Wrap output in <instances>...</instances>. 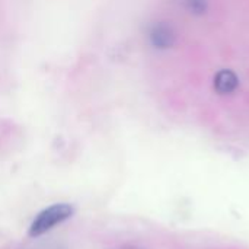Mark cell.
<instances>
[{
  "label": "cell",
  "instance_id": "1",
  "mask_svg": "<svg viewBox=\"0 0 249 249\" xmlns=\"http://www.w3.org/2000/svg\"><path fill=\"white\" fill-rule=\"evenodd\" d=\"M74 214V207L69 203H57L53 204L42 212H39L29 226V236L38 238L44 233L50 232L55 226L64 223Z\"/></svg>",
  "mask_w": 249,
  "mask_h": 249
},
{
  "label": "cell",
  "instance_id": "2",
  "mask_svg": "<svg viewBox=\"0 0 249 249\" xmlns=\"http://www.w3.org/2000/svg\"><path fill=\"white\" fill-rule=\"evenodd\" d=\"M149 38L155 48L162 50V48H169L175 42L177 34L171 26H168L165 23H158L152 28Z\"/></svg>",
  "mask_w": 249,
  "mask_h": 249
},
{
  "label": "cell",
  "instance_id": "3",
  "mask_svg": "<svg viewBox=\"0 0 249 249\" xmlns=\"http://www.w3.org/2000/svg\"><path fill=\"white\" fill-rule=\"evenodd\" d=\"M216 86L220 92H231L236 86V77L231 71H222L216 77Z\"/></svg>",
  "mask_w": 249,
  "mask_h": 249
},
{
  "label": "cell",
  "instance_id": "4",
  "mask_svg": "<svg viewBox=\"0 0 249 249\" xmlns=\"http://www.w3.org/2000/svg\"><path fill=\"white\" fill-rule=\"evenodd\" d=\"M188 10L193 13L196 12H204L206 10V4H207V0H184Z\"/></svg>",
  "mask_w": 249,
  "mask_h": 249
}]
</instances>
